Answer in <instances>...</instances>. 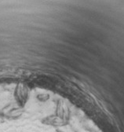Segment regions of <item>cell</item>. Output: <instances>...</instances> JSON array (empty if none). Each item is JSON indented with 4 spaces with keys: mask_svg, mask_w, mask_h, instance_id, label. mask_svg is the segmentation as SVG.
Wrapping results in <instances>:
<instances>
[{
    "mask_svg": "<svg viewBox=\"0 0 124 132\" xmlns=\"http://www.w3.org/2000/svg\"><path fill=\"white\" fill-rule=\"evenodd\" d=\"M42 123L46 125H49V126H53V127H62L65 124V120H62L60 117H52V116L46 117L43 120H42Z\"/></svg>",
    "mask_w": 124,
    "mask_h": 132,
    "instance_id": "1",
    "label": "cell"
},
{
    "mask_svg": "<svg viewBox=\"0 0 124 132\" xmlns=\"http://www.w3.org/2000/svg\"><path fill=\"white\" fill-rule=\"evenodd\" d=\"M56 132H65V131L61 130H60V129H56Z\"/></svg>",
    "mask_w": 124,
    "mask_h": 132,
    "instance_id": "2",
    "label": "cell"
}]
</instances>
